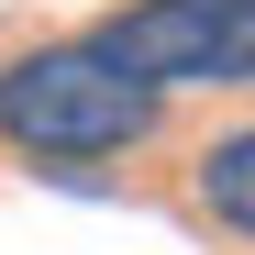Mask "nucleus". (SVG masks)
I'll return each mask as SVG.
<instances>
[{
    "mask_svg": "<svg viewBox=\"0 0 255 255\" xmlns=\"http://www.w3.org/2000/svg\"><path fill=\"white\" fill-rule=\"evenodd\" d=\"M89 45L122 78H144L155 100L255 89V0H133V11L89 22Z\"/></svg>",
    "mask_w": 255,
    "mask_h": 255,
    "instance_id": "nucleus-2",
    "label": "nucleus"
},
{
    "mask_svg": "<svg viewBox=\"0 0 255 255\" xmlns=\"http://www.w3.org/2000/svg\"><path fill=\"white\" fill-rule=\"evenodd\" d=\"M189 200H200L211 233L255 244V122H233V133H211V144L189 155Z\"/></svg>",
    "mask_w": 255,
    "mask_h": 255,
    "instance_id": "nucleus-3",
    "label": "nucleus"
},
{
    "mask_svg": "<svg viewBox=\"0 0 255 255\" xmlns=\"http://www.w3.org/2000/svg\"><path fill=\"white\" fill-rule=\"evenodd\" d=\"M155 133H166V100L144 78H122L89 33L22 45L0 67V144L22 166H100V155H144Z\"/></svg>",
    "mask_w": 255,
    "mask_h": 255,
    "instance_id": "nucleus-1",
    "label": "nucleus"
}]
</instances>
